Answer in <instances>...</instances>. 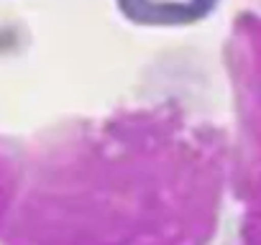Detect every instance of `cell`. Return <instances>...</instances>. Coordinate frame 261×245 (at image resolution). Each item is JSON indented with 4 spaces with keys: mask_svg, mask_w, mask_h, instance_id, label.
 <instances>
[{
    "mask_svg": "<svg viewBox=\"0 0 261 245\" xmlns=\"http://www.w3.org/2000/svg\"><path fill=\"white\" fill-rule=\"evenodd\" d=\"M220 0H115L118 11L136 26L177 28L205 21Z\"/></svg>",
    "mask_w": 261,
    "mask_h": 245,
    "instance_id": "6da1fadb",
    "label": "cell"
}]
</instances>
